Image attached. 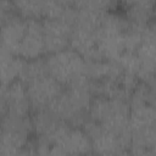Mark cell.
<instances>
[{
    "label": "cell",
    "instance_id": "1",
    "mask_svg": "<svg viewBox=\"0 0 156 156\" xmlns=\"http://www.w3.org/2000/svg\"><path fill=\"white\" fill-rule=\"evenodd\" d=\"M93 98L91 83L85 76L65 87L48 108L66 123L82 127L89 118V107Z\"/></svg>",
    "mask_w": 156,
    "mask_h": 156
},
{
    "label": "cell",
    "instance_id": "2",
    "mask_svg": "<svg viewBox=\"0 0 156 156\" xmlns=\"http://www.w3.org/2000/svg\"><path fill=\"white\" fill-rule=\"evenodd\" d=\"M129 111L127 100L95 95L89 107V118L126 139L130 147Z\"/></svg>",
    "mask_w": 156,
    "mask_h": 156
},
{
    "label": "cell",
    "instance_id": "3",
    "mask_svg": "<svg viewBox=\"0 0 156 156\" xmlns=\"http://www.w3.org/2000/svg\"><path fill=\"white\" fill-rule=\"evenodd\" d=\"M129 21L124 15L108 11L98 29V49L101 58L117 60L127 51V30Z\"/></svg>",
    "mask_w": 156,
    "mask_h": 156
},
{
    "label": "cell",
    "instance_id": "4",
    "mask_svg": "<svg viewBox=\"0 0 156 156\" xmlns=\"http://www.w3.org/2000/svg\"><path fill=\"white\" fill-rule=\"evenodd\" d=\"M1 117L0 155H24L33 136L30 116L5 113Z\"/></svg>",
    "mask_w": 156,
    "mask_h": 156
},
{
    "label": "cell",
    "instance_id": "5",
    "mask_svg": "<svg viewBox=\"0 0 156 156\" xmlns=\"http://www.w3.org/2000/svg\"><path fill=\"white\" fill-rule=\"evenodd\" d=\"M48 72L63 87L85 77L87 60L71 46L45 55Z\"/></svg>",
    "mask_w": 156,
    "mask_h": 156
},
{
    "label": "cell",
    "instance_id": "6",
    "mask_svg": "<svg viewBox=\"0 0 156 156\" xmlns=\"http://www.w3.org/2000/svg\"><path fill=\"white\" fill-rule=\"evenodd\" d=\"M82 127L90 138L91 150L94 154H101V155L129 154V143L118 134L105 128L100 123L88 118Z\"/></svg>",
    "mask_w": 156,
    "mask_h": 156
},
{
    "label": "cell",
    "instance_id": "7",
    "mask_svg": "<svg viewBox=\"0 0 156 156\" xmlns=\"http://www.w3.org/2000/svg\"><path fill=\"white\" fill-rule=\"evenodd\" d=\"M93 152L91 141L83 127L67 124L54 140L50 155H85Z\"/></svg>",
    "mask_w": 156,
    "mask_h": 156
},
{
    "label": "cell",
    "instance_id": "8",
    "mask_svg": "<svg viewBox=\"0 0 156 156\" xmlns=\"http://www.w3.org/2000/svg\"><path fill=\"white\" fill-rule=\"evenodd\" d=\"M26 87L33 112L48 108L65 89V87L50 73L29 80L28 83H26Z\"/></svg>",
    "mask_w": 156,
    "mask_h": 156
},
{
    "label": "cell",
    "instance_id": "9",
    "mask_svg": "<svg viewBox=\"0 0 156 156\" xmlns=\"http://www.w3.org/2000/svg\"><path fill=\"white\" fill-rule=\"evenodd\" d=\"M1 116L5 113L30 116L32 104L27 91L26 84L17 79L13 83L1 87Z\"/></svg>",
    "mask_w": 156,
    "mask_h": 156
},
{
    "label": "cell",
    "instance_id": "10",
    "mask_svg": "<svg viewBox=\"0 0 156 156\" xmlns=\"http://www.w3.org/2000/svg\"><path fill=\"white\" fill-rule=\"evenodd\" d=\"M17 15L26 20L60 18L66 7L57 0H12Z\"/></svg>",
    "mask_w": 156,
    "mask_h": 156
},
{
    "label": "cell",
    "instance_id": "11",
    "mask_svg": "<svg viewBox=\"0 0 156 156\" xmlns=\"http://www.w3.org/2000/svg\"><path fill=\"white\" fill-rule=\"evenodd\" d=\"M46 55L69 48L72 24L65 18H48L41 21Z\"/></svg>",
    "mask_w": 156,
    "mask_h": 156
},
{
    "label": "cell",
    "instance_id": "12",
    "mask_svg": "<svg viewBox=\"0 0 156 156\" xmlns=\"http://www.w3.org/2000/svg\"><path fill=\"white\" fill-rule=\"evenodd\" d=\"M46 55L41 21L27 20V28L20 43L17 56L24 60H34Z\"/></svg>",
    "mask_w": 156,
    "mask_h": 156
},
{
    "label": "cell",
    "instance_id": "13",
    "mask_svg": "<svg viewBox=\"0 0 156 156\" xmlns=\"http://www.w3.org/2000/svg\"><path fill=\"white\" fill-rule=\"evenodd\" d=\"M26 28H27V20L17 13L5 21H1L0 49L10 54L17 55V50L24 35Z\"/></svg>",
    "mask_w": 156,
    "mask_h": 156
},
{
    "label": "cell",
    "instance_id": "14",
    "mask_svg": "<svg viewBox=\"0 0 156 156\" xmlns=\"http://www.w3.org/2000/svg\"><path fill=\"white\" fill-rule=\"evenodd\" d=\"M69 46L79 52L87 61L104 60L98 49V30L73 27Z\"/></svg>",
    "mask_w": 156,
    "mask_h": 156
},
{
    "label": "cell",
    "instance_id": "15",
    "mask_svg": "<svg viewBox=\"0 0 156 156\" xmlns=\"http://www.w3.org/2000/svg\"><path fill=\"white\" fill-rule=\"evenodd\" d=\"M129 154H156V124L130 130Z\"/></svg>",
    "mask_w": 156,
    "mask_h": 156
},
{
    "label": "cell",
    "instance_id": "16",
    "mask_svg": "<svg viewBox=\"0 0 156 156\" xmlns=\"http://www.w3.org/2000/svg\"><path fill=\"white\" fill-rule=\"evenodd\" d=\"M26 60L1 50L0 54V68H1V87H6L15 80L20 79Z\"/></svg>",
    "mask_w": 156,
    "mask_h": 156
},
{
    "label": "cell",
    "instance_id": "17",
    "mask_svg": "<svg viewBox=\"0 0 156 156\" xmlns=\"http://www.w3.org/2000/svg\"><path fill=\"white\" fill-rule=\"evenodd\" d=\"M129 129H139L156 124V106L150 102L129 105Z\"/></svg>",
    "mask_w": 156,
    "mask_h": 156
},
{
    "label": "cell",
    "instance_id": "18",
    "mask_svg": "<svg viewBox=\"0 0 156 156\" xmlns=\"http://www.w3.org/2000/svg\"><path fill=\"white\" fill-rule=\"evenodd\" d=\"M117 0H77V9H85L98 12H108L116 6Z\"/></svg>",
    "mask_w": 156,
    "mask_h": 156
},
{
    "label": "cell",
    "instance_id": "19",
    "mask_svg": "<svg viewBox=\"0 0 156 156\" xmlns=\"http://www.w3.org/2000/svg\"><path fill=\"white\" fill-rule=\"evenodd\" d=\"M117 4H119L123 10L129 7H149L155 9L156 0H117Z\"/></svg>",
    "mask_w": 156,
    "mask_h": 156
},
{
    "label": "cell",
    "instance_id": "20",
    "mask_svg": "<svg viewBox=\"0 0 156 156\" xmlns=\"http://www.w3.org/2000/svg\"><path fill=\"white\" fill-rule=\"evenodd\" d=\"M61 5H63L65 7H74L77 0H57Z\"/></svg>",
    "mask_w": 156,
    "mask_h": 156
},
{
    "label": "cell",
    "instance_id": "21",
    "mask_svg": "<svg viewBox=\"0 0 156 156\" xmlns=\"http://www.w3.org/2000/svg\"><path fill=\"white\" fill-rule=\"evenodd\" d=\"M152 23L156 24V4H155V9H154V18H152Z\"/></svg>",
    "mask_w": 156,
    "mask_h": 156
}]
</instances>
